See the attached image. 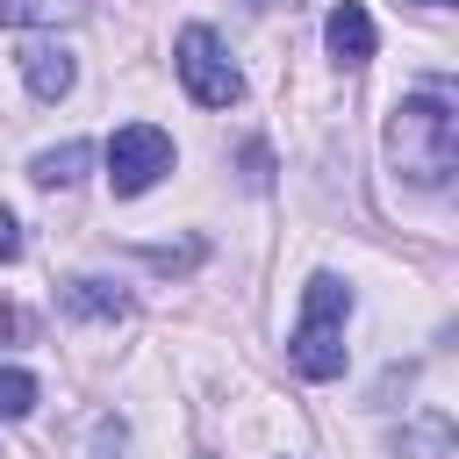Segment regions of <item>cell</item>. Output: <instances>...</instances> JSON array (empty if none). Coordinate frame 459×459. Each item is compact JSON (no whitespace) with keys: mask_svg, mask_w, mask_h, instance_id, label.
I'll return each instance as SVG.
<instances>
[{"mask_svg":"<svg viewBox=\"0 0 459 459\" xmlns=\"http://www.w3.org/2000/svg\"><path fill=\"white\" fill-rule=\"evenodd\" d=\"M65 308L86 316V323H115V316H129V294L100 273H79V280H65Z\"/></svg>","mask_w":459,"mask_h":459,"instance_id":"7","label":"cell"},{"mask_svg":"<svg viewBox=\"0 0 459 459\" xmlns=\"http://www.w3.org/2000/svg\"><path fill=\"white\" fill-rule=\"evenodd\" d=\"M22 258V222H14V208H0V265H14Z\"/></svg>","mask_w":459,"mask_h":459,"instance_id":"11","label":"cell"},{"mask_svg":"<svg viewBox=\"0 0 459 459\" xmlns=\"http://www.w3.org/2000/svg\"><path fill=\"white\" fill-rule=\"evenodd\" d=\"M423 7H452V0H423Z\"/></svg>","mask_w":459,"mask_h":459,"instance_id":"13","label":"cell"},{"mask_svg":"<svg viewBox=\"0 0 459 459\" xmlns=\"http://www.w3.org/2000/svg\"><path fill=\"white\" fill-rule=\"evenodd\" d=\"M172 65H179V79H186V93L201 100V108H230L237 93H244V79H237V65H230V50L215 43V29H179V43H172Z\"/></svg>","mask_w":459,"mask_h":459,"instance_id":"3","label":"cell"},{"mask_svg":"<svg viewBox=\"0 0 459 459\" xmlns=\"http://www.w3.org/2000/svg\"><path fill=\"white\" fill-rule=\"evenodd\" d=\"M86 0H0V29H29V22H72Z\"/></svg>","mask_w":459,"mask_h":459,"instance_id":"9","label":"cell"},{"mask_svg":"<svg viewBox=\"0 0 459 459\" xmlns=\"http://www.w3.org/2000/svg\"><path fill=\"white\" fill-rule=\"evenodd\" d=\"M86 158H93L86 143H57V151H43V158L29 165V179H36V186H72V179L86 172Z\"/></svg>","mask_w":459,"mask_h":459,"instance_id":"8","label":"cell"},{"mask_svg":"<svg viewBox=\"0 0 459 459\" xmlns=\"http://www.w3.org/2000/svg\"><path fill=\"white\" fill-rule=\"evenodd\" d=\"M22 79H29V93L36 100H65L72 93V79H79V65H72V50L65 43H22Z\"/></svg>","mask_w":459,"mask_h":459,"instance_id":"5","label":"cell"},{"mask_svg":"<svg viewBox=\"0 0 459 459\" xmlns=\"http://www.w3.org/2000/svg\"><path fill=\"white\" fill-rule=\"evenodd\" d=\"M344 316H351V287L337 273H316L301 294V323L287 337V359L301 380H337L344 373Z\"/></svg>","mask_w":459,"mask_h":459,"instance_id":"2","label":"cell"},{"mask_svg":"<svg viewBox=\"0 0 459 459\" xmlns=\"http://www.w3.org/2000/svg\"><path fill=\"white\" fill-rule=\"evenodd\" d=\"M323 43H330L337 65H366V57H373V14H366L359 0H337L330 22H323Z\"/></svg>","mask_w":459,"mask_h":459,"instance_id":"6","label":"cell"},{"mask_svg":"<svg viewBox=\"0 0 459 459\" xmlns=\"http://www.w3.org/2000/svg\"><path fill=\"white\" fill-rule=\"evenodd\" d=\"M36 373H22V366H0V416H29L36 409Z\"/></svg>","mask_w":459,"mask_h":459,"instance_id":"10","label":"cell"},{"mask_svg":"<svg viewBox=\"0 0 459 459\" xmlns=\"http://www.w3.org/2000/svg\"><path fill=\"white\" fill-rule=\"evenodd\" d=\"M258 7H294V0H258Z\"/></svg>","mask_w":459,"mask_h":459,"instance_id":"12","label":"cell"},{"mask_svg":"<svg viewBox=\"0 0 459 459\" xmlns=\"http://www.w3.org/2000/svg\"><path fill=\"white\" fill-rule=\"evenodd\" d=\"M172 172V136L151 129V122H129L108 136V186L129 201V194H151L158 179Z\"/></svg>","mask_w":459,"mask_h":459,"instance_id":"4","label":"cell"},{"mask_svg":"<svg viewBox=\"0 0 459 459\" xmlns=\"http://www.w3.org/2000/svg\"><path fill=\"white\" fill-rule=\"evenodd\" d=\"M387 158L402 179L437 186L459 172V72H423L387 115Z\"/></svg>","mask_w":459,"mask_h":459,"instance_id":"1","label":"cell"}]
</instances>
